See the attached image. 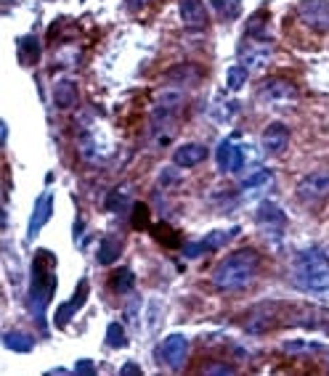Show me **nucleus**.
<instances>
[{"label": "nucleus", "mask_w": 329, "mask_h": 376, "mask_svg": "<svg viewBox=\"0 0 329 376\" xmlns=\"http://www.w3.org/2000/svg\"><path fill=\"white\" fill-rule=\"evenodd\" d=\"M258 265H260V255L255 249H239L215 265L210 281L221 292H239L255 281Z\"/></svg>", "instance_id": "1"}, {"label": "nucleus", "mask_w": 329, "mask_h": 376, "mask_svg": "<svg viewBox=\"0 0 329 376\" xmlns=\"http://www.w3.org/2000/svg\"><path fill=\"white\" fill-rule=\"evenodd\" d=\"M292 284L308 294H329V258L324 249L308 247L303 249L295 268H292Z\"/></svg>", "instance_id": "2"}, {"label": "nucleus", "mask_w": 329, "mask_h": 376, "mask_svg": "<svg viewBox=\"0 0 329 376\" xmlns=\"http://www.w3.org/2000/svg\"><path fill=\"white\" fill-rule=\"evenodd\" d=\"M295 194L303 201H319V199H329V167L313 170L306 178L297 180Z\"/></svg>", "instance_id": "3"}, {"label": "nucleus", "mask_w": 329, "mask_h": 376, "mask_svg": "<svg viewBox=\"0 0 329 376\" xmlns=\"http://www.w3.org/2000/svg\"><path fill=\"white\" fill-rule=\"evenodd\" d=\"M260 101H266L271 106H282V103H295L297 101V85L282 77H271L260 85L258 90Z\"/></svg>", "instance_id": "4"}, {"label": "nucleus", "mask_w": 329, "mask_h": 376, "mask_svg": "<svg viewBox=\"0 0 329 376\" xmlns=\"http://www.w3.org/2000/svg\"><path fill=\"white\" fill-rule=\"evenodd\" d=\"M157 358L167 368H181L186 363V358H188V339L181 337V334L164 337L160 342V347H157Z\"/></svg>", "instance_id": "5"}, {"label": "nucleus", "mask_w": 329, "mask_h": 376, "mask_svg": "<svg viewBox=\"0 0 329 376\" xmlns=\"http://www.w3.org/2000/svg\"><path fill=\"white\" fill-rule=\"evenodd\" d=\"M297 16L316 32H329V3L327 0H300Z\"/></svg>", "instance_id": "6"}, {"label": "nucleus", "mask_w": 329, "mask_h": 376, "mask_svg": "<svg viewBox=\"0 0 329 376\" xmlns=\"http://www.w3.org/2000/svg\"><path fill=\"white\" fill-rule=\"evenodd\" d=\"M239 234V228H228V231H212V234H207L202 241H194V244H188L184 249V255L188 260H197L199 255H205V252H215V249H221L223 244H228L231 238H236Z\"/></svg>", "instance_id": "7"}, {"label": "nucleus", "mask_w": 329, "mask_h": 376, "mask_svg": "<svg viewBox=\"0 0 329 376\" xmlns=\"http://www.w3.org/2000/svg\"><path fill=\"white\" fill-rule=\"evenodd\" d=\"M273 56L276 51L266 42H245L239 48V64H245L247 69H266Z\"/></svg>", "instance_id": "8"}, {"label": "nucleus", "mask_w": 329, "mask_h": 376, "mask_svg": "<svg viewBox=\"0 0 329 376\" xmlns=\"http://www.w3.org/2000/svg\"><path fill=\"white\" fill-rule=\"evenodd\" d=\"M260 146H263V151L271 154V157L284 154L289 146V127L284 122H271V125H266L263 138H260Z\"/></svg>", "instance_id": "9"}, {"label": "nucleus", "mask_w": 329, "mask_h": 376, "mask_svg": "<svg viewBox=\"0 0 329 376\" xmlns=\"http://www.w3.org/2000/svg\"><path fill=\"white\" fill-rule=\"evenodd\" d=\"M215 162H218V167H221L223 173H239V170L245 167V151H242V146H239L236 140L228 138L218 146Z\"/></svg>", "instance_id": "10"}, {"label": "nucleus", "mask_w": 329, "mask_h": 376, "mask_svg": "<svg viewBox=\"0 0 329 376\" xmlns=\"http://www.w3.org/2000/svg\"><path fill=\"white\" fill-rule=\"evenodd\" d=\"M284 223H287V218H284L282 207H276L273 201H263V204L258 207V225L266 228L271 236H273V234L279 236V234L284 231Z\"/></svg>", "instance_id": "11"}, {"label": "nucleus", "mask_w": 329, "mask_h": 376, "mask_svg": "<svg viewBox=\"0 0 329 376\" xmlns=\"http://www.w3.org/2000/svg\"><path fill=\"white\" fill-rule=\"evenodd\" d=\"M85 297H88V281H80V284H77V289H75V294L66 299L62 308L56 310V316H53V321H56V326H59V329H64V326L75 318V313H77L82 305H85Z\"/></svg>", "instance_id": "12"}, {"label": "nucleus", "mask_w": 329, "mask_h": 376, "mask_svg": "<svg viewBox=\"0 0 329 376\" xmlns=\"http://www.w3.org/2000/svg\"><path fill=\"white\" fill-rule=\"evenodd\" d=\"M181 21L188 29H205L207 27V11L202 0H181Z\"/></svg>", "instance_id": "13"}, {"label": "nucleus", "mask_w": 329, "mask_h": 376, "mask_svg": "<svg viewBox=\"0 0 329 376\" xmlns=\"http://www.w3.org/2000/svg\"><path fill=\"white\" fill-rule=\"evenodd\" d=\"M207 154L210 151L202 143H184V146H178L173 151V164H178V167H197V164L205 162Z\"/></svg>", "instance_id": "14"}, {"label": "nucleus", "mask_w": 329, "mask_h": 376, "mask_svg": "<svg viewBox=\"0 0 329 376\" xmlns=\"http://www.w3.org/2000/svg\"><path fill=\"white\" fill-rule=\"evenodd\" d=\"M53 212V197L51 194H42L38 201H35V212H32V220H29V231H27V238H35L42 231V225L48 223Z\"/></svg>", "instance_id": "15"}, {"label": "nucleus", "mask_w": 329, "mask_h": 376, "mask_svg": "<svg viewBox=\"0 0 329 376\" xmlns=\"http://www.w3.org/2000/svg\"><path fill=\"white\" fill-rule=\"evenodd\" d=\"M77 99H80V93H77V85H75L72 79H59V82H56V88H53V103H56L59 109L77 106Z\"/></svg>", "instance_id": "16"}, {"label": "nucleus", "mask_w": 329, "mask_h": 376, "mask_svg": "<svg viewBox=\"0 0 329 376\" xmlns=\"http://www.w3.org/2000/svg\"><path fill=\"white\" fill-rule=\"evenodd\" d=\"M239 114V103L236 101L226 99V96H215L212 106H210V117L218 119V122H231V119Z\"/></svg>", "instance_id": "17"}, {"label": "nucleus", "mask_w": 329, "mask_h": 376, "mask_svg": "<svg viewBox=\"0 0 329 376\" xmlns=\"http://www.w3.org/2000/svg\"><path fill=\"white\" fill-rule=\"evenodd\" d=\"M127 207H130V188H127V186L114 188V191L106 197V210H109V212H114V215H123V212H127Z\"/></svg>", "instance_id": "18"}, {"label": "nucleus", "mask_w": 329, "mask_h": 376, "mask_svg": "<svg viewBox=\"0 0 329 376\" xmlns=\"http://www.w3.org/2000/svg\"><path fill=\"white\" fill-rule=\"evenodd\" d=\"M3 344L8 350H14V353H29L35 347V339L29 334H24V331H5L3 334Z\"/></svg>", "instance_id": "19"}, {"label": "nucleus", "mask_w": 329, "mask_h": 376, "mask_svg": "<svg viewBox=\"0 0 329 376\" xmlns=\"http://www.w3.org/2000/svg\"><path fill=\"white\" fill-rule=\"evenodd\" d=\"M120 255H123V241L114 236H106V241H103L101 249H99V262H101V265H112Z\"/></svg>", "instance_id": "20"}, {"label": "nucleus", "mask_w": 329, "mask_h": 376, "mask_svg": "<svg viewBox=\"0 0 329 376\" xmlns=\"http://www.w3.org/2000/svg\"><path fill=\"white\" fill-rule=\"evenodd\" d=\"M324 347L319 342H306V339H295V342H284V353L289 355H316Z\"/></svg>", "instance_id": "21"}, {"label": "nucleus", "mask_w": 329, "mask_h": 376, "mask_svg": "<svg viewBox=\"0 0 329 376\" xmlns=\"http://www.w3.org/2000/svg\"><path fill=\"white\" fill-rule=\"evenodd\" d=\"M40 56V45H38V38L27 35V38L19 40V59L21 64H35Z\"/></svg>", "instance_id": "22"}, {"label": "nucleus", "mask_w": 329, "mask_h": 376, "mask_svg": "<svg viewBox=\"0 0 329 376\" xmlns=\"http://www.w3.org/2000/svg\"><path fill=\"white\" fill-rule=\"evenodd\" d=\"M133 284H136V278H133V271H127V268H120V271H114V276H112V289H114L117 294H127V292L133 289Z\"/></svg>", "instance_id": "23"}, {"label": "nucleus", "mask_w": 329, "mask_h": 376, "mask_svg": "<svg viewBox=\"0 0 329 376\" xmlns=\"http://www.w3.org/2000/svg\"><path fill=\"white\" fill-rule=\"evenodd\" d=\"M247 69L245 64H236V66H231L228 69V75H226V88L231 90V93H236V90H242L245 88V82H247Z\"/></svg>", "instance_id": "24"}, {"label": "nucleus", "mask_w": 329, "mask_h": 376, "mask_svg": "<svg viewBox=\"0 0 329 376\" xmlns=\"http://www.w3.org/2000/svg\"><path fill=\"white\" fill-rule=\"evenodd\" d=\"M212 8L221 19H236L242 14V0H212Z\"/></svg>", "instance_id": "25"}, {"label": "nucleus", "mask_w": 329, "mask_h": 376, "mask_svg": "<svg viewBox=\"0 0 329 376\" xmlns=\"http://www.w3.org/2000/svg\"><path fill=\"white\" fill-rule=\"evenodd\" d=\"M125 342H127V337H125V329L123 323H109L106 326V344L109 347H125Z\"/></svg>", "instance_id": "26"}, {"label": "nucleus", "mask_w": 329, "mask_h": 376, "mask_svg": "<svg viewBox=\"0 0 329 376\" xmlns=\"http://www.w3.org/2000/svg\"><path fill=\"white\" fill-rule=\"evenodd\" d=\"M263 183H271V173L268 170H252V175H247L245 178V188H258V186H263Z\"/></svg>", "instance_id": "27"}, {"label": "nucleus", "mask_w": 329, "mask_h": 376, "mask_svg": "<svg viewBox=\"0 0 329 376\" xmlns=\"http://www.w3.org/2000/svg\"><path fill=\"white\" fill-rule=\"evenodd\" d=\"M146 212H149L146 204H141V201L133 204V225H136V228H146V225H149V215H146Z\"/></svg>", "instance_id": "28"}, {"label": "nucleus", "mask_w": 329, "mask_h": 376, "mask_svg": "<svg viewBox=\"0 0 329 376\" xmlns=\"http://www.w3.org/2000/svg\"><path fill=\"white\" fill-rule=\"evenodd\" d=\"M178 180H181V175H178V164L175 167H164L162 175H160V186H178Z\"/></svg>", "instance_id": "29"}, {"label": "nucleus", "mask_w": 329, "mask_h": 376, "mask_svg": "<svg viewBox=\"0 0 329 376\" xmlns=\"http://www.w3.org/2000/svg\"><path fill=\"white\" fill-rule=\"evenodd\" d=\"M151 231H154V234H160L157 238H160L162 244H170V247H178V238H175V231H167V225H154Z\"/></svg>", "instance_id": "30"}, {"label": "nucleus", "mask_w": 329, "mask_h": 376, "mask_svg": "<svg viewBox=\"0 0 329 376\" xmlns=\"http://www.w3.org/2000/svg\"><path fill=\"white\" fill-rule=\"evenodd\" d=\"M202 374H223V376H228V374H234V366H223V363H210V366H205L202 368Z\"/></svg>", "instance_id": "31"}, {"label": "nucleus", "mask_w": 329, "mask_h": 376, "mask_svg": "<svg viewBox=\"0 0 329 376\" xmlns=\"http://www.w3.org/2000/svg\"><path fill=\"white\" fill-rule=\"evenodd\" d=\"M75 374H96V366H93V360H80V363L75 366Z\"/></svg>", "instance_id": "32"}, {"label": "nucleus", "mask_w": 329, "mask_h": 376, "mask_svg": "<svg viewBox=\"0 0 329 376\" xmlns=\"http://www.w3.org/2000/svg\"><path fill=\"white\" fill-rule=\"evenodd\" d=\"M120 374H123V376H127V374L138 376V374H141V368H138V366H133V363H127V366H123V368H120Z\"/></svg>", "instance_id": "33"}, {"label": "nucleus", "mask_w": 329, "mask_h": 376, "mask_svg": "<svg viewBox=\"0 0 329 376\" xmlns=\"http://www.w3.org/2000/svg\"><path fill=\"white\" fill-rule=\"evenodd\" d=\"M127 3H130V8H133V11H136V8H141V5H144L146 0H127Z\"/></svg>", "instance_id": "34"}, {"label": "nucleus", "mask_w": 329, "mask_h": 376, "mask_svg": "<svg viewBox=\"0 0 329 376\" xmlns=\"http://www.w3.org/2000/svg\"><path fill=\"white\" fill-rule=\"evenodd\" d=\"M324 355H327V368H329V347L324 350Z\"/></svg>", "instance_id": "35"}]
</instances>
